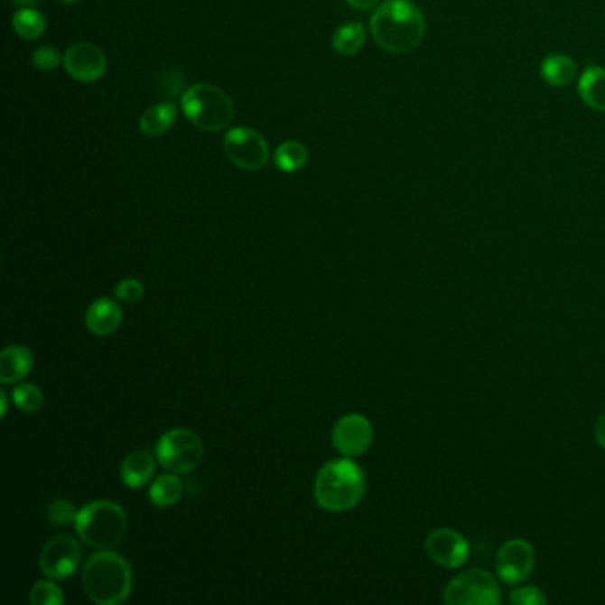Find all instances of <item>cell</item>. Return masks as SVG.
I'll return each mask as SVG.
<instances>
[{
  "label": "cell",
  "instance_id": "obj_22",
  "mask_svg": "<svg viewBox=\"0 0 605 605\" xmlns=\"http://www.w3.org/2000/svg\"><path fill=\"white\" fill-rule=\"evenodd\" d=\"M13 29L23 40H38L47 29L45 16L34 7H22L13 16Z\"/></svg>",
  "mask_w": 605,
  "mask_h": 605
},
{
  "label": "cell",
  "instance_id": "obj_13",
  "mask_svg": "<svg viewBox=\"0 0 605 605\" xmlns=\"http://www.w3.org/2000/svg\"><path fill=\"white\" fill-rule=\"evenodd\" d=\"M64 68L79 82H95L107 71V57L95 43H75L64 53Z\"/></svg>",
  "mask_w": 605,
  "mask_h": 605
},
{
  "label": "cell",
  "instance_id": "obj_24",
  "mask_svg": "<svg viewBox=\"0 0 605 605\" xmlns=\"http://www.w3.org/2000/svg\"><path fill=\"white\" fill-rule=\"evenodd\" d=\"M13 404L16 405L18 410L22 412H27V414H33V412H38L43 404H45V396H43V391L36 386V384H18L14 389H13Z\"/></svg>",
  "mask_w": 605,
  "mask_h": 605
},
{
  "label": "cell",
  "instance_id": "obj_16",
  "mask_svg": "<svg viewBox=\"0 0 605 605\" xmlns=\"http://www.w3.org/2000/svg\"><path fill=\"white\" fill-rule=\"evenodd\" d=\"M156 460L148 450H135L125 456L121 463V481L130 489H141L148 485L154 476Z\"/></svg>",
  "mask_w": 605,
  "mask_h": 605
},
{
  "label": "cell",
  "instance_id": "obj_18",
  "mask_svg": "<svg viewBox=\"0 0 605 605\" xmlns=\"http://www.w3.org/2000/svg\"><path fill=\"white\" fill-rule=\"evenodd\" d=\"M579 97L590 108L605 112V68L590 66L586 68L577 82Z\"/></svg>",
  "mask_w": 605,
  "mask_h": 605
},
{
  "label": "cell",
  "instance_id": "obj_29",
  "mask_svg": "<svg viewBox=\"0 0 605 605\" xmlns=\"http://www.w3.org/2000/svg\"><path fill=\"white\" fill-rule=\"evenodd\" d=\"M114 292L121 302L135 303L144 297V284L137 279H123Z\"/></svg>",
  "mask_w": 605,
  "mask_h": 605
},
{
  "label": "cell",
  "instance_id": "obj_6",
  "mask_svg": "<svg viewBox=\"0 0 605 605\" xmlns=\"http://www.w3.org/2000/svg\"><path fill=\"white\" fill-rule=\"evenodd\" d=\"M448 605L501 604V588L498 579L481 568H469L451 579L442 595Z\"/></svg>",
  "mask_w": 605,
  "mask_h": 605
},
{
  "label": "cell",
  "instance_id": "obj_26",
  "mask_svg": "<svg viewBox=\"0 0 605 605\" xmlns=\"http://www.w3.org/2000/svg\"><path fill=\"white\" fill-rule=\"evenodd\" d=\"M507 600L513 605H544L547 604V597L544 595V591L536 586H522V588H515Z\"/></svg>",
  "mask_w": 605,
  "mask_h": 605
},
{
  "label": "cell",
  "instance_id": "obj_20",
  "mask_svg": "<svg viewBox=\"0 0 605 605\" xmlns=\"http://www.w3.org/2000/svg\"><path fill=\"white\" fill-rule=\"evenodd\" d=\"M183 496V481L178 474H163L153 481L150 489V501L156 507H169L174 506Z\"/></svg>",
  "mask_w": 605,
  "mask_h": 605
},
{
  "label": "cell",
  "instance_id": "obj_12",
  "mask_svg": "<svg viewBox=\"0 0 605 605\" xmlns=\"http://www.w3.org/2000/svg\"><path fill=\"white\" fill-rule=\"evenodd\" d=\"M424 551L441 568L454 570L467 563L470 555V545L458 531L451 527H439L428 535L424 542Z\"/></svg>",
  "mask_w": 605,
  "mask_h": 605
},
{
  "label": "cell",
  "instance_id": "obj_25",
  "mask_svg": "<svg viewBox=\"0 0 605 605\" xmlns=\"http://www.w3.org/2000/svg\"><path fill=\"white\" fill-rule=\"evenodd\" d=\"M29 602L33 605H62L64 595L62 590L51 581H38L29 595Z\"/></svg>",
  "mask_w": 605,
  "mask_h": 605
},
{
  "label": "cell",
  "instance_id": "obj_19",
  "mask_svg": "<svg viewBox=\"0 0 605 605\" xmlns=\"http://www.w3.org/2000/svg\"><path fill=\"white\" fill-rule=\"evenodd\" d=\"M178 108L172 101L158 103L150 107L139 119V128L144 135L158 137L163 135L176 121Z\"/></svg>",
  "mask_w": 605,
  "mask_h": 605
},
{
  "label": "cell",
  "instance_id": "obj_3",
  "mask_svg": "<svg viewBox=\"0 0 605 605\" xmlns=\"http://www.w3.org/2000/svg\"><path fill=\"white\" fill-rule=\"evenodd\" d=\"M366 474L352 458L325 463L314 479V499L321 509L341 513L353 509L364 499Z\"/></svg>",
  "mask_w": 605,
  "mask_h": 605
},
{
  "label": "cell",
  "instance_id": "obj_15",
  "mask_svg": "<svg viewBox=\"0 0 605 605\" xmlns=\"http://www.w3.org/2000/svg\"><path fill=\"white\" fill-rule=\"evenodd\" d=\"M34 366V357L27 347L11 345L0 353V382L5 386L20 384Z\"/></svg>",
  "mask_w": 605,
  "mask_h": 605
},
{
  "label": "cell",
  "instance_id": "obj_14",
  "mask_svg": "<svg viewBox=\"0 0 605 605\" xmlns=\"http://www.w3.org/2000/svg\"><path fill=\"white\" fill-rule=\"evenodd\" d=\"M123 321V309L114 299L103 297L91 303L86 311V327L91 334L105 338L114 334Z\"/></svg>",
  "mask_w": 605,
  "mask_h": 605
},
{
  "label": "cell",
  "instance_id": "obj_2",
  "mask_svg": "<svg viewBox=\"0 0 605 605\" xmlns=\"http://www.w3.org/2000/svg\"><path fill=\"white\" fill-rule=\"evenodd\" d=\"M82 586L95 604H123L134 588L132 566L123 555L101 549L86 561L82 568Z\"/></svg>",
  "mask_w": 605,
  "mask_h": 605
},
{
  "label": "cell",
  "instance_id": "obj_8",
  "mask_svg": "<svg viewBox=\"0 0 605 605\" xmlns=\"http://www.w3.org/2000/svg\"><path fill=\"white\" fill-rule=\"evenodd\" d=\"M38 563L45 577L64 581L79 570L82 563V547L73 536H53L43 545Z\"/></svg>",
  "mask_w": 605,
  "mask_h": 605
},
{
  "label": "cell",
  "instance_id": "obj_5",
  "mask_svg": "<svg viewBox=\"0 0 605 605\" xmlns=\"http://www.w3.org/2000/svg\"><path fill=\"white\" fill-rule=\"evenodd\" d=\"M182 107L189 121L204 132H219L231 125L235 107L231 98L217 86L196 84L182 97Z\"/></svg>",
  "mask_w": 605,
  "mask_h": 605
},
{
  "label": "cell",
  "instance_id": "obj_30",
  "mask_svg": "<svg viewBox=\"0 0 605 605\" xmlns=\"http://www.w3.org/2000/svg\"><path fill=\"white\" fill-rule=\"evenodd\" d=\"M595 439L599 446L605 450V414H600L595 421Z\"/></svg>",
  "mask_w": 605,
  "mask_h": 605
},
{
  "label": "cell",
  "instance_id": "obj_27",
  "mask_svg": "<svg viewBox=\"0 0 605 605\" xmlns=\"http://www.w3.org/2000/svg\"><path fill=\"white\" fill-rule=\"evenodd\" d=\"M77 513L79 511H75V506L68 499H57L49 506V518L51 524H57V526L75 524Z\"/></svg>",
  "mask_w": 605,
  "mask_h": 605
},
{
  "label": "cell",
  "instance_id": "obj_23",
  "mask_svg": "<svg viewBox=\"0 0 605 605\" xmlns=\"http://www.w3.org/2000/svg\"><path fill=\"white\" fill-rule=\"evenodd\" d=\"M307 158H309V153L305 150V146L297 141L283 143L274 154V162L277 169H281L283 172L301 171L307 163Z\"/></svg>",
  "mask_w": 605,
  "mask_h": 605
},
{
  "label": "cell",
  "instance_id": "obj_10",
  "mask_svg": "<svg viewBox=\"0 0 605 605\" xmlns=\"http://www.w3.org/2000/svg\"><path fill=\"white\" fill-rule=\"evenodd\" d=\"M373 444V426L362 414H347L334 424L332 446L345 458H357Z\"/></svg>",
  "mask_w": 605,
  "mask_h": 605
},
{
  "label": "cell",
  "instance_id": "obj_34",
  "mask_svg": "<svg viewBox=\"0 0 605 605\" xmlns=\"http://www.w3.org/2000/svg\"><path fill=\"white\" fill-rule=\"evenodd\" d=\"M62 2H66V4H73V2H77V0H62Z\"/></svg>",
  "mask_w": 605,
  "mask_h": 605
},
{
  "label": "cell",
  "instance_id": "obj_9",
  "mask_svg": "<svg viewBox=\"0 0 605 605\" xmlns=\"http://www.w3.org/2000/svg\"><path fill=\"white\" fill-rule=\"evenodd\" d=\"M224 152L228 158L244 171H259L268 162V146L261 134L253 128H231L224 135Z\"/></svg>",
  "mask_w": 605,
  "mask_h": 605
},
{
  "label": "cell",
  "instance_id": "obj_33",
  "mask_svg": "<svg viewBox=\"0 0 605 605\" xmlns=\"http://www.w3.org/2000/svg\"><path fill=\"white\" fill-rule=\"evenodd\" d=\"M16 5H22V7H34L38 5L42 0H13Z\"/></svg>",
  "mask_w": 605,
  "mask_h": 605
},
{
  "label": "cell",
  "instance_id": "obj_31",
  "mask_svg": "<svg viewBox=\"0 0 605 605\" xmlns=\"http://www.w3.org/2000/svg\"><path fill=\"white\" fill-rule=\"evenodd\" d=\"M352 7L355 9H360V11H366V9H371L375 5H378L380 0H347Z\"/></svg>",
  "mask_w": 605,
  "mask_h": 605
},
{
  "label": "cell",
  "instance_id": "obj_32",
  "mask_svg": "<svg viewBox=\"0 0 605 605\" xmlns=\"http://www.w3.org/2000/svg\"><path fill=\"white\" fill-rule=\"evenodd\" d=\"M7 391H0V415H7Z\"/></svg>",
  "mask_w": 605,
  "mask_h": 605
},
{
  "label": "cell",
  "instance_id": "obj_4",
  "mask_svg": "<svg viewBox=\"0 0 605 605\" xmlns=\"http://www.w3.org/2000/svg\"><path fill=\"white\" fill-rule=\"evenodd\" d=\"M75 529L86 545L98 551L112 549L123 542L128 517L117 503L100 499L79 509Z\"/></svg>",
  "mask_w": 605,
  "mask_h": 605
},
{
  "label": "cell",
  "instance_id": "obj_21",
  "mask_svg": "<svg viewBox=\"0 0 605 605\" xmlns=\"http://www.w3.org/2000/svg\"><path fill=\"white\" fill-rule=\"evenodd\" d=\"M366 27L358 22H350L341 25L332 36V47L340 55L350 57L360 51L366 43Z\"/></svg>",
  "mask_w": 605,
  "mask_h": 605
},
{
  "label": "cell",
  "instance_id": "obj_28",
  "mask_svg": "<svg viewBox=\"0 0 605 605\" xmlns=\"http://www.w3.org/2000/svg\"><path fill=\"white\" fill-rule=\"evenodd\" d=\"M60 62H64V57L60 55V51L53 49V47H40L33 55L34 68L38 71H43V73L53 71Z\"/></svg>",
  "mask_w": 605,
  "mask_h": 605
},
{
  "label": "cell",
  "instance_id": "obj_17",
  "mask_svg": "<svg viewBox=\"0 0 605 605\" xmlns=\"http://www.w3.org/2000/svg\"><path fill=\"white\" fill-rule=\"evenodd\" d=\"M540 75L551 88H566L577 77V64L566 53H551L542 60Z\"/></svg>",
  "mask_w": 605,
  "mask_h": 605
},
{
  "label": "cell",
  "instance_id": "obj_11",
  "mask_svg": "<svg viewBox=\"0 0 605 605\" xmlns=\"http://www.w3.org/2000/svg\"><path fill=\"white\" fill-rule=\"evenodd\" d=\"M533 568H535V549L529 542L522 538L506 542L496 554L498 577L507 586H517L527 581Z\"/></svg>",
  "mask_w": 605,
  "mask_h": 605
},
{
  "label": "cell",
  "instance_id": "obj_1",
  "mask_svg": "<svg viewBox=\"0 0 605 605\" xmlns=\"http://www.w3.org/2000/svg\"><path fill=\"white\" fill-rule=\"evenodd\" d=\"M369 31L380 49L408 53L421 45L426 22L423 11L412 0H384L369 20Z\"/></svg>",
  "mask_w": 605,
  "mask_h": 605
},
{
  "label": "cell",
  "instance_id": "obj_7",
  "mask_svg": "<svg viewBox=\"0 0 605 605\" xmlns=\"http://www.w3.org/2000/svg\"><path fill=\"white\" fill-rule=\"evenodd\" d=\"M202 441L189 428L167 430L156 442L158 463L174 474L192 472L202 460Z\"/></svg>",
  "mask_w": 605,
  "mask_h": 605
}]
</instances>
